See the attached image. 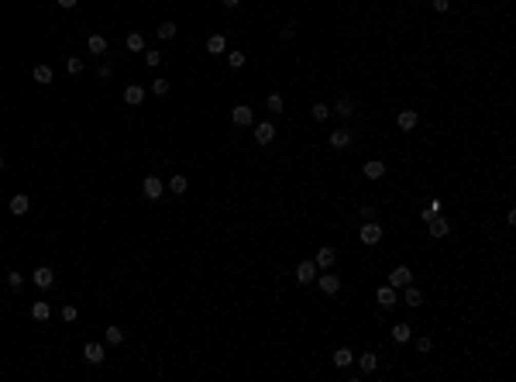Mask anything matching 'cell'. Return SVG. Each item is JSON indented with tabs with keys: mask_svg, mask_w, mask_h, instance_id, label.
Instances as JSON below:
<instances>
[{
	"mask_svg": "<svg viewBox=\"0 0 516 382\" xmlns=\"http://www.w3.org/2000/svg\"><path fill=\"white\" fill-rule=\"evenodd\" d=\"M358 241L368 244V248H372V244H378V241H382V224L365 220V224H361V231H358Z\"/></svg>",
	"mask_w": 516,
	"mask_h": 382,
	"instance_id": "obj_1",
	"label": "cell"
},
{
	"mask_svg": "<svg viewBox=\"0 0 516 382\" xmlns=\"http://www.w3.org/2000/svg\"><path fill=\"white\" fill-rule=\"evenodd\" d=\"M313 282H317L320 293H327V296H337V293H341V276H334L331 269H323V276H317Z\"/></svg>",
	"mask_w": 516,
	"mask_h": 382,
	"instance_id": "obj_2",
	"label": "cell"
},
{
	"mask_svg": "<svg viewBox=\"0 0 516 382\" xmlns=\"http://www.w3.org/2000/svg\"><path fill=\"white\" fill-rule=\"evenodd\" d=\"M410 282H413V269L410 265H396L389 272V286L392 290H403V286H410Z\"/></svg>",
	"mask_w": 516,
	"mask_h": 382,
	"instance_id": "obj_3",
	"label": "cell"
},
{
	"mask_svg": "<svg viewBox=\"0 0 516 382\" xmlns=\"http://www.w3.org/2000/svg\"><path fill=\"white\" fill-rule=\"evenodd\" d=\"M31 282L38 286V290H52V286H55V272H52L48 265H38L31 272Z\"/></svg>",
	"mask_w": 516,
	"mask_h": 382,
	"instance_id": "obj_4",
	"label": "cell"
},
{
	"mask_svg": "<svg viewBox=\"0 0 516 382\" xmlns=\"http://www.w3.org/2000/svg\"><path fill=\"white\" fill-rule=\"evenodd\" d=\"M141 193H145V197H148V200H159L162 193H165V183H162L159 176H148V179L141 183Z\"/></svg>",
	"mask_w": 516,
	"mask_h": 382,
	"instance_id": "obj_5",
	"label": "cell"
},
{
	"mask_svg": "<svg viewBox=\"0 0 516 382\" xmlns=\"http://www.w3.org/2000/svg\"><path fill=\"white\" fill-rule=\"evenodd\" d=\"M427 231H430V238H447V234H451V224H447L441 214H434V217L427 220Z\"/></svg>",
	"mask_w": 516,
	"mask_h": 382,
	"instance_id": "obj_6",
	"label": "cell"
},
{
	"mask_svg": "<svg viewBox=\"0 0 516 382\" xmlns=\"http://www.w3.org/2000/svg\"><path fill=\"white\" fill-rule=\"evenodd\" d=\"M231 121H234V124H238V127H248V124H252V121H255V110H252V107H248V104H238V107H234V110H231Z\"/></svg>",
	"mask_w": 516,
	"mask_h": 382,
	"instance_id": "obj_7",
	"label": "cell"
},
{
	"mask_svg": "<svg viewBox=\"0 0 516 382\" xmlns=\"http://www.w3.org/2000/svg\"><path fill=\"white\" fill-rule=\"evenodd\" d=\"M255 141H258V145H272V141H275V124H272V121L255 124Z\"/></svg>",
	"mask_w": 516,
	"mask_h": 382,
	"instance_id": "obj_8",
	"label": "cell"
},
{
	"mask_svg": "<svg viewBox=\"0 0 516 382\" xmlns=\"http://www.w3.org/2000/svg\"><path fill=\"white\" fill-rule=\"evenodd\" d=\"M355 110H358V107H355V97H341V100L334 104L331 114H337L341 121H348V117H355Z\"/></svg>",
	"mask_w": 516,
	"mask_h": 382,
	"instance_id": "obj_9",
	"label": "cell"
},
{
	"mask_svg": "<svg viewBox=\"0 0 516 382\" xmlns=\"http://www.w3.org/2000/svg\"><path fill=\"white\" fill-rule=\"evenodd\" d=\"M375 300H378L382 310H392V307H396V290L386 282V286H378V290H375Z\"/></svg>",
	"mask_w": 516,
	"mask_h": 382,
	"instance_id": "obj_10",
	"label": "cell"
},
{
	"mask_svg": "<svg viewBox=\"0 0 516 382\" xmlns=\"http://www.w3.org/2000/svg\"><path fill=\"white\" fill-rule=\"evenodd\" d=\"M313 279H317V262H299L296 265V282L307 286V282H313Z\"/></svg>",
	"mask_w": 516,
	"mask_h": 382,
	"instance_id": "obj_11",
	"label": "cell"
},
{
	"mask_svg": "<svg viewBox=\"0 0 516 382\" xmlns=\"http://www.w3.org/2000/svg\"><path fill=\"white\" fill-rule=\"evenodd\" d=\"M83 358L90 361V365H100V361L107 358V351H103V345H97V341H90V345L83 348Z\"/></svg>",
	"mask_w": 516,
	"mask_h": 382,
	"instance_id": "obj_12",
	"label": "cell"
},
{
	"mask_svg": "<svg viewBox=\"0 0 516 382\" xmlns=\"http://www.w3.org/2000/svg\"><path fill=\"white\" fill-rule=\"evenodd\" d=\"M361 173H365V179H382V176H386V162H382V159H368V162L361 165Z\"/></svg>",
	"mask_w": 516,
	"mask_h": 382,
	"instance_id": "obj_13",
	"label": "cell"
},
{
	"mask_svg": "<svg viewBox=\"0 0 516 382\" xmlns=\"http://www.w3.org/2000/svg\"><path fill=\"white\" fill-rule=\"evenodd\" d=\"M124 104L127 107H141V104H145V90H141L138 83H131V86L124 90Z\"/></svg>",
	"mask_w": 516,
	"mask_h": 382,
	"instance_id": "obj_14",
	"label": "cell"
},
{
	"mask_svg": "<svg viewBox=\"0 0 516 382\" xmlns=\"http://www.w3.org/2000/svg\"><path fill=\"white\" fill-rule=\"evenodd\" d=\"M358 369H361V375H372V372L378 369V355H375V351H365V355H358Z\"/></svg>",
	"mask_w": 516,
	"mask_h": 382,
	"instance_id": "obj_15",
	"label": "cell"
},
{
	"mask_svg": "<svg viewBox=\"0 0 516 382\" xmlns=\"http://www.w3.org/2000/svg\"><path fill=\"white\" fill-rule=\"evenodd\" d=\"M28 207H31L28 193H14V197H11V214H14V217H24V214H28Z\"/></svg>",
	"mask_w": 516,
	"mask_h": 382,
	"instance_id": "obj_16",
	"label": "cell"
},
{
	"mask_svg": "<svg viewBox=\"0 0 516 382\" xmlns=\"http://www.w3.org/2000/svg\"><path fill=\"white\" fill-rule=\"evenodd\" d=\"M403 290H406V293H403V303H406V307H410V310H416V307H420V303H424V293L416 290V286H413V282H410V286H403Z\"/></svg>",
	"mask_w": 516,
	"mask_h": 382,
	"instance_id": "obj_17",
	"label": "cell"
},
{
	"mask_svg": "<svg viewBox=\"0 0 516 382\" xmlns=\"http://www.w3.org/2000/svg\"><path fill=\"white\" fill-rule=\"evenodd\" d=\"M416 121H420V114H416V110H399V117H396L399 131H413V127H416Z\"/></svg>",
	"mask_w": 516,
	"mask_h": 382,
	"instance_id": "obj_18",
	"label": "cell"
},
{
	"mask_svg": "<svg viewBox=\"0 0 516 382\" xmlns=\"http://www.w3.org/2000/svg\"><path fill=\"white\" fill-rule=\"evenodd\" d=\"M206 52H210V55H224V52H227V38L224 35H210L206 38Z\"/></svg>",
	"mask_w": 516,
	"mask_h": 382,
	"instance_id": "obj_19",
	"label": "cell"
},
{
	"mask_svg": "<svg viewBox=\"0 0 516 382\" xmlns=\"http://www.w3.org/2000/svg\"><path fill=\"white\" fill-rule=\"evenodd\" d=\"M348 145H351V131H348V127L331 131V148H348Z\"/></svg>",
	"mask_w": 516,
	"mask_h": 382,
	"instance_id": "obj_20",
	"label": "cell"
},
{
	"mask_svg": "<svg viewBox=\"0 0 516 382\" xmlns=\"http://www.w3.org/2000/svg\"><path fill=\"white\" fill-rule=\"evenodd\" d=\"M124 45H127V52H145V35H141V31H131V35L124 38Z\"/></svg>",
	"mask_w": 516,
	"mask_h": 382,
	"instance_id": "obj_21",
	"label": "cell"
},
{
	"mask_svg": "<svg viewBox=\"0 0 516 382\" xmlns=\"http://www.w3.org/2000/svg\"><path fill=\"white\" fill-rule=\"evenodd\" d=\"M410 337H413V327L410 324H396V327H392V341H396V345H406Z\"/></svg>",
	"mask_w": 516,
	"mask_h": 382,
	"instance_id": "obj_22",
	"label": "cell"
},
{
	"mask_svg": "<svg viewBox=\"0 0 516 382\" xmlns=\"http://www.w3.org/2000/svg\"><path fill=\"white\" fill-rule=\"evenodd\" d=\"M351 361H355V355H351V348H337V351H334V365H337V369H348Z\"/></svg>",
	"mask_w": 516,
	"mask_h": 382,
	"instance_id": "obj_23",
	"label": "cell"
},
{
	"mask_svg": "<svg viewBox=\"0 0 516 382\" xmlns=\"http://www.w3.org/2000/svg\"><path fill=\"white\" fill-rule=\"evenodd\" d=\"M334 258H337V252H334V248H320V252H317V269H331Z\"/></svg>",
	"mask_w": 516,
	"mask_h": 382,
	"instance_id": "obj_24",
	"label": "cell"
},
{
	"mask_svg": "<svg viewBox=\"0 0 516 382\" xmlns=\"http://www.w3.org/2000/svg\"><path fill=\"white\" fill-rule=\"evenodd\" d=\"M186 189H189L186 176H172V179H169V193H172V197H183Z\"/></svg>",
	"mask_w": 516,
	"mask_h": 382,
	"instance_id": "obj_25",
	"label": "cell"
},
{
	"mask_svg": "<svg viewBox=\"0 0 516 382\" xmlns=\"http://www.w3.org/2000/svg\"><path fill=\"white\" fill-rule=\"evenodd\" d=\"M31 317L38 320V324H42V320H48V317H52V307H48V303H42V300L31 303Z\"/></svg>",
	"mask_w": 516,
	"mask_h": 382,
	"instance_id": "obj_26",
	"label": "cell"
},
{
	"mask_svg": "<svg viewBox=\"0 0 516 382\" xmlns=\"http://www.w3.org/2000/svg\"><path fill=\"white\" fill-rule=\"evenodd\" d=\"M86 48H90L93 55H103V52H107V38H103V35H90Z\"/></svg>",
	"mask_w": 516,
	"mask_h": 382,
	"instance_id": "obj_27",
	"label": "cell"
},
{
	"mask_svg": "<svg viewBox=\"0 0 516 382\" xmlns=\"http://www.w3.org/2000/svg\"><path fill=\"white\" fill-rule=\"evenodd\" d=\"M31 80H34V83H42V86H45V83H52V69H48V66H34Z\"/></svg>",
	"mask_w": 516,
	"mask_h": 382,
	"instance_id": "obj_28",
	"label": "cell"
},
{
	"mask_svg": "<svg viewBox=\"0 0 516 382\" xmlns=\"http://www.w3.org/2000/svg\"><path fill=\"white\" fill-rule=\"evenodd\" d=\"M265 107H269L272 114H282V107H286V104H282V97H279V93H269V97H265Z\"/></svg>",
	"mask_w": 516,
	"mask_h": 382,
	"instance_id": "obj_29",
	"label": "cell"
},
{
	"mask_svg": "<svg viewBox=\"0 0 516 382\" xmlns=\"http://www.w3.org/2000/svg\"><path fill=\"white\" fill-rule=\"evenodd\" d=\"M103 337H107L110 345H121V341H124V331H121V327H114V324H110V327H107V331H103Z\"/></svg>",
	"mask_w": 516,
	"mask_h": 382,
	"instance_id": "obj_30",
	"label": "cell"
},
{
	"mask_svg": "<svg viewBox=\"0 0 516 382\" xmlns=\"http://www.w3.org/2000/svg\"><path fill=\"white\" fill-rule=\"evenodd\" d=\"M310 114H313V121H327V117H331V107H327V104H313V107H310Z\"/></svg>",
	"mask_w": 516,
	"mask_h": 382,
	"instance_id": "obj_31",
	"label": "cell"
},
{
	"mask_svg": "<svg viewBox=\"0 0 516 382\" xmlns=\"http://www.w3.org/2000/svg\"><path fill=\"white\" fill-rule=\"evenodd\" d=\"M227 62H231V69H241V66L248 62V55H244V52H227Z\"/></svg>",
	"mask_w": 516,
	"mask_h": 382,
	"instance_id": "obj_32",
	"label": "cell"
},
{
	"mask_svg": "<svg viewBox=\"0 0 516 382\" xmlns=\"http://www.w3.org/2000/svg\"><path fill=\"white\" fill-rule=\"evenodd\" d=\"M66 69L72 72V76H80V72H83V59H80V55H69V62H66Z\"/></svg>",
	"mask_w": 516,
	"mask_h": 382,
	"instance_id": "obj_33",
	"label": "cell"
},
{
	"mask_svg": "<svg viewBox=\"0 0 516 382\" xmlns=\"http://www.w3.org/2000/svg\"><path fill=\"white\" fill-rule=\"evenodd\" d=\"M7 286H11V290H21L24 286V272H7Z\"/></svg>",
	"mask_w": 516,
	"mask_h": 382,
	"instance_id": "obj_34",
	"label": "cell"
},
{
	"mask_svg": "<svg viewBox=\"0 0 516 382\" xmlns=\"http://www.w3.org/2000/svg\"><path fill=\"white\" fill-rule=\"evenodd\" d=\"M159 38H176V24H172V21H162V24H159Z\"/></svg>",
	"mask_w": 516,
	"mask_h": 382,
	"instance_id": "obj_35",
	"label": "cell"
},
{
	"mask_svg": "<svg viewBox=\"0 0 516 382\" xmlns=\"http://www.w3.org/2000/svg\"><path fill=\"white\" fill-rule=\"evenodd\" d=\"M151 93H155V97H165V93H169V83H165V80H155V83H151Z\"/></svg>",
	"mask_w": 516,
	"mask_h": 382,
	"instance_id": "obj_36",
	"label": "cell"
},
{
	"mask_svg": "<svg viewBox=\"0 0 516 382\" xmlns=\"http://www.w3.org/2000/svg\"><path fill=\"white\" fill-rule=\"evenodd\" d=\"M145 62H148V66H162V52H155V48L145 52Z\"/></svg>",
	"mask_w": 516,
	"mask_h": 382,
	"instance_id": "obj_37",
	"label": "cell"
},
{
	"mask_svg": "<svg viewBox=\"0 0 516 382\" xmlns=\"http://www.w3.org/2000/svg\"><path fill=\"white\" fill-rule=\"evenodd\" d=\"M76 313H80L76 307H62V320H66V324H72V320H76Z\"/></svg>",
	"mask_w": 516,
	"mask_h": 382,
	"instance_id": "obj_38",
	"label": "cell"
},
{
	"mask_svg": "<svg viewBox=\"0 0 516 382\" xmlns=\"http://www.w3.org/2000/svg\"><path fill=\"white\" fill-rule=\"evenodd\" d=\"M430 348H434V345H430V337H416V351H420V355H427Z\"/></svg>",
	"mask_w": 516,
	"mask_h": 382,
	"instance_id": "obj_39",
	"label": "cell"
},
{
	"mask_svg": "<svg viewBox=\"0 0 516 382\" xmlns=\"http://www.w3.org/2000/svg\"><path fill=\"white\" fill-rule=\"evenodd\" d=\"M447 7H451V0H434V11L437 14H447Z\"/></svg>",
	"mask_w": 516,
	"mask_h": 382,
	"instance_id": "obj_40",
	"label": "cell"
},
{
	"mask_svg": "<svg viewBox=\"0 0 516 382\" xmlns=\"http://www.w3.org/2000/svg\"><path fill=\"white\" fill-rule=\"evenodd\" d=\"M358 214H361V220H372V217H375V207H368V203H365V207L358 210Z\"/></svg>",
	"mask_w": 516,
	"mask_h": 382,
	"instance_id": "obj_41",
	"label": "cell"
},
{
	"mask_svg": "<svg viewBox=\"0 0 516 382\" xmlns=\"http://www.w3.org/2000/svg\"><path fill=\"white\" fill-rule=\"evenodd\" d=\"M110 72H114V66H107V62H103L100 69H97V76H100V80H107V76H110Z\"/></svg>",
	"mask_w": 516,
	"mask_h": 382,
	"instance_id": "obj_42",
	"label": "cell"
},
{
	"mask_svg": "<svg viewBox=\"0 0 516 382\" xmlns=\"http://www.w3.org/2000/svg\"><path fill=\"white\" fill-rule=\"evenodd\" d=\"M55 4H59V7H66V11H69V7H76V0H55Z\"/></svg>",
	"mask_w": 516,
	"mask_h": 382,
	"instance_id": "obj_43",
	"label": "cell"
},
{
	"mask_svg": "<svg viewBox=\"0 0 516 382\" xmlns=\"http://www.w3.org/2000/svg\"><path fill=\"white\" fill-rule=\"evenodd\" d=\"M220 4H224V7H238L241 0H220Z\"/></svg>",
	"mask_w": 516,
	"mask_h": 382,
	"instance_id": "obj_44",
	"label": "cell"
},
{
	"mask_svg": "<svg viewBox=\"0 0 516 382\" xmlns=\"http://www.w3.org/2000/svg\"><path fill=\"white\" fill-rule=\"evenodd\" d=\"M0 169H4V155H0Z\"/></svg>",
	"mask_w": 516,
	"mask_h": 382,
	"instance_id": "obj_45",
	"label": "cell"
}]
</instances>
